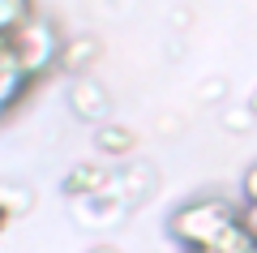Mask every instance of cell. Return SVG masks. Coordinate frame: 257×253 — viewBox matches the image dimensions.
Returning a JSON list of instances; mask_svg holds the SVG:
<instances>
[{
	"label": "cell",
	"mask_w": 257,
	"mask_h": 253,
	"mask_svg": "<svg viewBox=\"0 0 257 253\" xmlns=\"http://www.w3.org/2000/svg\"><path fill=\"white\" fill-rule=\"evenodd\" d=\"M219 125L227 129V133H248V129L257 125V116H253V108H248V103H227V108H223V116H219Z\"/></svg>",
	"instance_id": "8fae6325"
},
{
	"label": "cell",
	"mask_w": 257,
	"mask_h": 253,
	"mask_svg": "<svg viewBox=\"0 0 257 253\" xmlns=\"http://www.w3.org/2000/svg\"><path fill=\"white\" fill-rule=\"evenodd\" d=\"M5 120H9V112H0V125H5Z\"/></svg>",
	"instance_id": "ffe728a7"
},
{
	"label": "cell",
	"mask_w": 257,
	"mask_h": 253,
	"mask_svg": "<svg viewBox=\"0 0 257 253\" xmlns=\"http://www.w3.org/2000/svg\"><path fill=\"white\" fill-rule=\"evenodd\" d=\"M248 108H253V116H257V91H253V95H248Z\"/></svg>",
	"instance_id": "ac0fdd59"
},
{
	"label": "cell",
	"mask_w": 257,
	"mask_h": 253,
	"mask_svg": "<svg viewBox=\"0 0 257 253\" xmlns=\"http://www.w3.org/2000/svg\"><path fill=\"white\" fill-rule=\"evenodd\" d=\"M180 253H210V249H180Z\"/></svg>",
	"instance_id": "d6986e66"
},
{
	"label": "cell",
	"mask_w": 257,
	"mask_h": 253,
	"mask_svg": "<svg viewBox=\"0 0 257 253\" xmlns=\"http://www.w3.org/2000/svg\"><path fill=\"white\" fill-rule=\"evenodd\" d=\"M111 176H116V172H111L107 159H86V163H73V167L64 172L60 189H64L69 202H77V198H90V193L111 189Z\"/></svg>",
	"instance_id": "277c9868"
},
{
	"label": "cell",
	"mask_w": 257,
	"mask_h": 253,
	"mask_svg": "<svg viewBox=\"0 0 257 253\" xmlns=\"http://www.w3.org/2000/svg\"><path fill=\"white\" fill-rule=\"evenodd\" d=\"M0 43H5V35H0Z\"/></svg>",
	"instance_id": "44dd1931"
},
{
	"label": "cell",
	"mask_w": 257,
	"mask_h": 253,
	"mask_svg": "<svg viewBox=\"0 0 257 253\" xmlns=\"http://www.w3.org/2000/svg\"><path fill=\"white\" fill-rule=\"evenodd\" d=\"M94 150L103 159H128V154L138 150V129L120 125V120H107V125L94 129Z\"/></svg>",
	"instance_id": "ba28073f"
},
{
	"label": "cell",
	"mask_w": 257,
	"mask_h": 253,
	"mask_svg": "<svg viewBox=\"0 0 257 253\" xmlns=\"http://www.w3.org/2000/svg\"><path fill=\"white\" fill-rule=\"evenodd\" d=\"M30 13H35V0H0V35H9L13 26H22Z\"/></svg>",
	"instance_id": "7c38bea8"
},
{
	"label": "cell",
	"mask_w": 257,
	"mask_h": 253,
	"mask_svg": "<svg viewBox=\"0 0 257 253\" xmlns=\"http://www.w3.org/2000/svg\"><path fill=\"white\" fill-rule=\"evenodd\" d=\"M253 253H257V249H253Z\"/></svg>",
	"instance_id": "7402d4cb"
},
{
	"label": "cell",
	"mask_w": 257,
	"mask_h": 253,
	"mask_svg": "<svg viewBox=\"0 0 257 253\" xmlns=\"http://www.w3.org/2000/svg\"><path fill=\"white\" fill-rule=\"evenodd\" d=\"M99 60H103V39L99 35H73V39H64V43H60V60H56V69H64L69 77H86Z\"/></svg>",
	"instance_id": "8992f818"
},
{
	"label": "cell",
	"mask_w": 257,
	"mask_h": 253,
	"mask_svg": "<svg viewBox=\"0 0 257 253\" xmlns=\"http://www.w3.org/2000/svg\"><path fill=\"white\" fill-rule=\"evenodd\" d=\"M9 223H13V219H9V215H5V210H0V232H5V227H9Z\"/></svg>",
	"instance_id": "e0dca14e"
},
{
	"label": "cell",
	"mask_w": 257,
	"mask_h": 253,
	"mask_svg": "<svg viewBox=\"0 0 257 253\" xmlns=\"http://www.w3.org/2000/svg\"><path fill=\"white\" fill-rule=\"evenodd\" d=\"M240 189H244V202H257V163H248L244 181H240Z\"/></svg>",
	"instance_id": "9a60e30c"
},
{
	"label": "cell",
	"mask_w": 257,
	"mask_h": 253,
	"mask_svg": "<svg viewBox=\"0 0 257 253\" xmlns=\"http://www.w3.org/2000/svg\"><path fill=\"white\" fill-rule=\"evenodd\" d=\"M0 210L18 223V219H26L30 210H35V193H30L22 181H0Z\"/></svg>",
	"instance_id": "9c48e42d"
},
{
	"label": "cell",
	"mask_w": 257,
	"mask_h": 253,
	"mask_svg": "<svg viewBox=\"0 0 257 253\" xmlns=\"http://www.w3.org/2000/svg\"><path fill=\"white\" fill-rule=\"evenodd\" d=\"M197 99H202V103H223V99H227V81H223V77H206L202 86H197Z\"/></svg>",
	"instance_id": "4fadbf2b"
},
{
	"label": "cell",
	"mask_w": 257,
	"mask_h": 253,
	"mask_svg": "<svg viewBox=\"0 0 257 253\" xmlns=\"http://www.w3.org/2000/svg\"><path fill=\"white\" fill-rule=\"evenodd\" d=\"M69 108L77 112V120L99 129V125L111 120V95H107V86H99L86 73V77H73V86H69Z\"/></svg>",
	"instance_id": "3957f363"
},
{
	"label": "cell",
	"mask_w": 257,
	"mask_h": 253,
	"mask_svg": "<svg viewBox=\"0 0 257 253\" xmlns=\"http://www.w3.org/2000/svg\"><path fill=\"white\" fill-rule=\"evenodd\" d=\"M60 30L52 26V18H43V13H30L22 26H13L9 35H5V47L13 52V60H18V69L26 73L30 81H39L43 73L56 69V60H60Z\"/></svg>",
	"instance_id": "7a4b0ae2"
},
{
	"label": "cell",
	"mask_w": 257,
	"mask_h": 253,
	"mask_svg": "<svg viewBox=\"0 0 257 253\" xmlns=\"http://www.w3.org/2000/svg\"><path fill=\"white\" fill-rule=\"evenodd\" d=\"M240 223L248 227V236H253V244H257V202H244V206H240Z\"/></svg>",
	"instance_id": "5bb4252c"
},
{
	"label": "cell",
	"mask_w": 257,
	"mask_h": 253,
	"mask_svg": "<svg viewBox=\"0 0 257 253\" xmlns=\"http://www.w3.org/2000/svg\"><path fill=\"white\" fill-rule=\"evenodd\" d=\"M86 253H120V249H116V244H90Z\"/></svg>",
	"instance_id": "2e32d148"
},
{
	"label": "cell",
	"mask_w": 257,
	"mask_h": 253,
	"mask_svg": "<svg viewBox=\"0 0 257 253\" xmlns=\"http://www.w3.org/2000/svg\"><path fill=\"white\" fill-rule=\"evenodd\" d=\"M30 86H35V81L18 69L13 52L0 43V112H13V108H18V103L30 95Z\"/></svg>",
	"instance_id": "52a82bcc"
},
{
	"label": "cell",
	"mask_w": 257,
	"mask_h": 253,
	"mask_svg": "<svg viewBox=\"0 0 257 253\" xmlns=\"http://www.w3.org/2000/svg\"><path fill=\"white\" fill-rule=\"evenodd\" d=\"M128 210H133V206H128L116 189H103V193H90V198H77L73 202V215L82 219V227H116Z\"/></svg>",
	"instance_id": "5b68a950"
},
{
	"label": "cell",
	"mask_w": 257,
	"mask_h": 253,
	"mask_svg": "<svg viewBox=\"0 0 257 253\" xmlns=\"http://www.w3.org/2000/svg\"><path fill=\"white\" fill-rule=\"evenodd\" d=\"M253 249H257V244H253V236H248V227L240 223V219L210 244V253H253Z\"/></svg>",
	"instance_id": "30bf717a"
},
{
	"label": "cell",
	"mask_w": 257,
	"mask_h": 253,
	"mask_svg": "<svg viewBox=\"0 0 257 253\" xmlns=\"http://www.w3.org/2000/svg\"><path fill=\"white\" fill-rule=\"evenodd\" d=\"M236 219H240V206H231L227 198H193L172 210L167 232L180 249H210Z\"/></svg>",
	"instance_id": "6da1fadb"
}]
</instances>
